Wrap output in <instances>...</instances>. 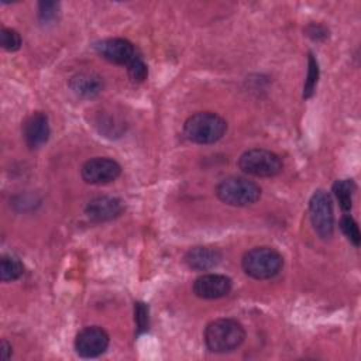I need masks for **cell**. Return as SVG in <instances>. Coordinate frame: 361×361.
I'll list each match as a JSON object with an SVG mask.
<instances>
[{
  "instance_id": "ffe728a7",
  "label": "cell",
  "mask_w": 361,
  "mask_h": 361,
  "mask_svg": "<svg viewBox=\"0 0 361 361\" xmlns=\"http://www.w3.org/2000/svg\"><path fill=\"white\" fill-rule=\"evenodd\" d=\"M127 72L134 82H144L148 76V68L138 55L127 65Z\"/></svg>"
},
{
  "instance_id": "7a4b0ae2",
  "label": "cell",
  "mask_w": 361,
  "mask_h": 361,
  "mask_svg": "<svg viewBox=\"0 0 361 361\" xmlns=\"http://www.w3.org/2000/svg\"><path fill=\"white\" fill-rule=\"evenodd\" d=\"M227 131L226 120L213 111H199L189 116L183 124L185 137L196 144H213Z\"/></svg>"
},
{
  "instance_id": "7402d4cb",
  "label": "cell",
  "mask_w": 361,
  "mask_h": 361,
  "mask_svg": "<svg viewBox=\"0 0 361 361\" xmlns=\"http://www.w3.org/2000/svg\"><path fill=\"white\" fill-rule=\"evenodd\" d=\"M38 14L41 21L49 23L56 18L58 14V3L54 1H42L38 4Z\"/></svg>"
},
{
  "instance_id": "6da1fadb",
  "label": "cell",
  "mask_w": 361,
  "mask_h": 361,
  "mask_svg": "<svg viewBox=\"0 0 361 361\" xmlns=\"http://www.w3.org/2000/svg\"><path fill=\"white\" fill-rule=\"evenodd\" d=\"M203 337L209 351L224 354L234 351L244 343L245 330L240 322L223 317L210 322L204 329Z\"/></svg>"
},
{
  "instance_id": "4fadbf2b",
  "label": "cell",
  "mask_w": 361,
  "mask_h": 361,
  "mask_svg": "<svg viewBox=\"0 0 361 361\" xmlns=\"http://www.w3.org/2000/svg\"><path fill=\"white\" fill-rule=\"evenodd\" d=\"M183 261L188 268L193 271H209L219 265L221 261V254L217 248L199 245L188 250Z\"/></svg>"
},
{
  "instance_id": "d6986e66",
  "label": "cell",
  "mask_w": 361,
  "mask_h": 361,
  "mask_svg": "<svg viewBox=\"0 0 361 361\" xmlns=\"http://www.w3.org/2000/svg\"><path fill=\"white\" fill-rule=\"evenodd\" d=\"M21 35L13 28H3L0 32V44L6 51H17L21 47Z\"/></svg>"
},
{
  "instance_id": "52a82bcc",
  "label": "cell",
  "mask_w": 361,
  "mask_h": 361,
  "mask_svg": "<svg viewBox=\"0 0 361 361\" xmlns=\"http://www.w3.org/2000/svg\"><path fill=\"white\" fill-rule=\"evenodd\" d=\"M120 164L107 157L90 158L80 168L82 179L90 185H103L113 182L120 176Z\"/></svg>"
},
{
  "instance_id": "277c9868",
  "label": "cell",
  "mask_w": 361,
  "mask_h": 361,
  "mask_svg": "<svg viewBox=\"0 0 361 361\" xmlns=\"http://www.w3.org/2000/svg\"><path fill=\"white\" fill-rule=\"evenodd\" d=\"M217 197L228 206H251L261 197V188L243 176L224 178L216 188Z\"/></svg>"
},
{
  "instance_id": "9c48e42d",
  "label": "cell",
  "mask_w": 361,
  "mask_h": 361,
  "mask_svg": "<svg viewBox=\"0 0 361 361\" xmlns=\"http://www.w3.org/2000/svg\"><path fill=\"white\" fill-rule=\"evenodd\" d=\"M97 54L116 65H128L135 56L134 45L126 38H106L94 45Z\"/></svg>"
},
{
  "instance_id": "44dd1931",
  "label": "cell",
  "mask_w": 361,
  "mask_h": 361,
  "mask_svg": "<svg viewBox=\"0 0 361 361\" xmlns=\"http://www.w3.org/2000/svg\"><path fill=\"white\" fill-rule=\"evenodd\" d=\"M134 322L137 324V330L138 333L147 331L148 330V307L145 306V303H135L134 306Z\"/></svg>"
},
{
  "instance_id": "8992f818",
  "label": "cell",
  "mask_w": 361,
  "mask_h": 361,
  "mask_svg": "<svg viewBox=\"0 0 361 361\" xmlns=\"http://www.w3.org/2000/svg\"><path fill=\"white\" fill-rule=\"evenodd\" d=\"M309 216L313 230L320 238L326 240L333 235L334 216L331 199L327 192L320 189L312 195L309 202Z\"/></svg>"
},
{
  "instance_id": "ac0fdd59",
  "label": "cell",
  "mask_w": 361,
  "mask_h": 361,
  "mask_svg": "<svg viewBox=\"0 0 361 361\" xmlns=\"http://www.w3.org/2000/svg\"><path fill=\"white\" fill-rule=\"evenodd\" d=\"M340 227H341V231L344 233V235L350 240V243H353L354 247H358L361 237H360V230H358V224L355 223V220L347 214L341 219Z\"/></svg>"
},
{
  "instance_id": "ba28073f",
  "label": "cell",
  "mask_w": 361,
  "mask_h": 361,
  "mask_svg": "<svg viewBox=\"0 0 361 361\" xmlns=\"http://www.w3.org/2000/svg\"><path fill=\"white\" fill-rule=\"evenodd\" d=\"M107 331L100 326H87L82 329L75 338V350L79 357L94 358L102 355L109 347Z\"/></svg>"
},
{
  "instance_id": "e0dca14e",
  "label": "cell",
  "mask_w": 361,
  "mask_h": 361,
  "mask_svg": "<svg viewBox=\"0 0 361 361\" xmlns=\"http://www.w3.org/2000/svg\"><path fill=\"white\" fill-rule=\"evenodd\" d=\"M317 79H319V65H317V61L313 56V54H309L307 76H306V80H305V85H303V97L305 99H309L313 94L314 87L317 85Z\"/></svg>"
},
{
  "instance_id": "5bb4252c",
  "label": "cell",
  "mask_w": 361,
  "mask_h": 361,
  "mask_svg": "<svg viewBox=\"0 0 361 361\" xmlns=\"http://www.w3.org/2000/svg\"><path fill=\"white\" fill-rule=\"evenodd\" d=\"M69 87L72 89V92L76 96L90 99V97H94L100 93V90L103 87V80L96 73L80 72V73H76L71 78Z\"/></svg>"
},
{
  "instance_id": "603a6c76",
  "label": "cell",
  "mask_w": 361,
  "mask_h": 361,
  "mask_svg": "<svg viewBox=\"0 0 361 361\" xmlns=\"http://www.w3.org/2000/svg\"><path fill=\"white\" fill-rule=\"evenodd\" d=\"M0 354H1V358H3V360H8V358L11 357V345H10L6 340L1 341Z\"/></svg>"
},
{
  "instance_id": "3957f363",
  "label": "cell",
  "mask_w": 361,
  "mask_h": 361,
  "mask_svg": "<svg viewBox=\"0 0 361 361\" xmlns=\"http://www.w3.org/2000/svg\"><path fill=\"white\" fill-rule=\"evenodd\" d=\"M283 265L282 255L272 247H254L248 250L243 259V271L254 279H269L279 274Z\"/></svg>"
},
{
  "instance_id": "30bf717a",
  "label": "cell",
  "mask_w": 361,
  "mask_h": 361,
  "mask_svg": "<svg viewBox=\"0 0 361 361\" xmlns=\"http://www.w3.org/2000/svg\"><path fill=\"white\" fill-rule=\"evenodd\" d=\"M231 279L221 274H203L193 282V293L200 299H219L230 293Z\"/></svg>"
},
{
  "instance_id": "2e32d148",
  "label": "cell",
  "mask_w": 361,
  "mask_h": 361,
  "mask_svg": "<svg viewBox=\"0 0 361 361\" xmlns=\"http://www.w3.org/2000/svg\"><path fill=\"white\" fill-rule=\"evenodd\" d=\"M355 186L351 179H341L336 180L333 185V193L338 200V204L343 210L348 212L353 206V192Z\"/></svg>"
},
{
  "instance_id": "5b68a950",
  "label": "cell",
  "mask_w": 361,
  "mask_h": 361,
  "mask_svg": "<svg viewBox=\"0 0 361 361\" xmlns=\"http://www.w3.org/2000/svg\"><path fill=\"white\" fill-rule=\"evenodd\" d=\"M238 168L244 173L252 176L269 178L278 175L282 171V161L272 151L264 148H252L240 157Z\"/></svg>"
},
{
  "instance_id": "9a60e30c",
  "label": "cell",
  "mask_w": 361,
  "mask_h": 361,
  "mask_svg": "<svg viewBox=\"0 0 361 361\" xmlns=\"http://www.w3.org/2000/svg\"><path fill=\"white\" fill-rule=\"evenodd\" d=\"M24 272L23 262L14 255H3L0 259V279L11 282L18 279Z\"/></svg>"
},
{
  "instance_id": "8fae6325",
  "label": "cell",
  "mask_w": 361,
  "mask_h": 361,
  "mask_svg": "<svg viewBox=\"0 0 361 361\" xmlns=\"http://www.w3.org/2000/svg\"><path fill=\"white\" fill-rule=\"evenodd\" d=\"M23 137L30 149L42 147L49 138L48 116L42 111L31 113L23 123Z\"/></svg>"
},
{
  "instance_id": "7c38bea8",
  "label": "cell",
  "mask_w": 361,
  "mask_h": 361,
  "mask_svg": "<svg viewBox=\"0 0 361 361\" xmlns=\"http://www.w3.org/2000/svg\"><path fill=\"white\" fill-rule=\"evenodd\" d=\"M123 212V202L111 196H97L87 202L85 213L94 221L113 220Z\"/></svg>"
}]
</instances>
